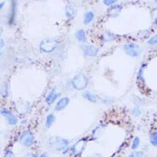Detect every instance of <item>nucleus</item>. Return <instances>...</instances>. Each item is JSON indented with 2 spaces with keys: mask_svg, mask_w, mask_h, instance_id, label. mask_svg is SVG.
Listing matches in <instances>:
<instances>
[{
  "mask_svg": "<svg viewBox=\"0 0 157 157\" xmlns=\"http://www.w3.org/2000/svg\"><path fill=\"white\" fill-rule=\"evenodd\" d=\"M123 10V6L121 4H114L113 6H111L110 8L107 10V14L110 17H119V15Z\"/></svg>",
  "mask_w": 157,
  "mask_h": 157,
  "instance_id": "9d476101",
  "label": "nucleus"
},
{
  "mask_svg": "<svg viewBox=\"0 0 157 157\" xmlns=\"http://www.w3.org/2000/svg\"><path fill=\"white\" fill-rule=\"evenodd\" d=\"M4 47V40L3 38H1V48H3Z\"/></svg>",
  "mask_w": 157,
  "mask_h": 157,
  "instance_id": "2f4dec72",
  "label": "nucleus"
},
{
  "mask_svg": "<svg viewBox=\"0 0 157 157\" xmlns=\"http://www.w3.org/2000/svg\"><path fill=\"white\" fill-rule=\"evenodd\" d=\"M4 157H15V154L13 153V151L11 150H7V151H5Z\"/></svg>",
  "mask_w": 157,
  "mask_h": 157,
  "instance_id": "cd10ccee",
  "label": "nucleus"
},
{
  "mask_svg": "<svg viewBox=\"0 0 157 157\" xmlns=\"http://www.w3.org/2000/svg\"><path fill=\"white\" fill-rule=\"evenodd\" d=\"M123 47L126 54L130 57L137 58L140 56L142 49H141L140 46H138L136 43H127V44H124Z\"/></svg>",
  "mask_w": 157,
  "mask_h": 157,
  "instance_id": "20e7f679",
  "label": "nucleus"
},
{
  "mask_svg": "<svg viewBox=\"0 0 157 157\" xmlns=\"http://www.w3.org/2000/svg\"><path fill=\"white\" fill-rule=\"evenodd\" d=\"M1 114L4 116V117H6V118H8L10 115H11V112L10 111H9L8 109H5V108H3L2 110H1Z\"/></svg>",
  "mask_w": 157,
  "mask_h": 157,
  "instance_id": "a878e982",
  "label": "nucleus"
},
{
  "mask_svg": "<svg viewBox=\"0 0 157 157\" xmlns=\"http://www.w3.org/2000/svg\"><path fill=\"white\" fill-rule=\"evenodd\" d=\"M89 80L87 77L82 73H77L71 79V85L76 90H83L88 86Z\"/></svg>",
  "mask_w": 157,
  "mask_h": 157,
  "instance_id": "f03ea898",
  "label": "nucleus"
},
{
  "mask_svg": "<svg viewBox=\"0 0 157 157\" xmlns=\"http://www.w3.org/2000/svg\"><path fill=\"white\" fill-rule=\"evenodd\" d=\"M58 40L55 38H46L41 40L40 44V49L44 52H52L58 47Z\"/></svg>",
  "mask_w": 157,
  "mask_h": 157,
  "instance_id": "7ed1b4c3",
  "label": "nucleus"
},
{
  "mask_svg": "<svg viewBox=\"0 0 157 157\" xmlns=\"http://www.w3.org/2000/svg\"><path fill=\"white\" fill-rule=\"evenodd\" d=\"M94 18V13L91 10H89L84 14V17H83V23L85 25H88L89 24L91 21H93Z\"/></svg>",
  "mask_w": 157,
  "mask_h": 157,
  "instance_id": "dca6fc26",
  "label": "nucleus"
},
{
  "mask_svg": "<svg viewBox=\"0 0 157 157\" xmlns=\"http://www.w3.org/2000/svg\"><path fill=\"white\" fill-rule=\"evenodd\" d=\"M23 157H36L35 154L32 153V152H29V153H26Z\"/></svg>",
  "mask_w": 157,
  "mask_h": 157,
  "instance_id": "c85d7f7f",
  "label": "nucleus"
},
{
  "mask_svg": "<svg viewBox=\"0 0 157 157\" xmlns=\"http://www.w3.org/2000/svg\"><path fill=\"white\" fill-rule=\"evenodd\" d=\"M156 3H157V1H156Z\"/></svg>",
  "mask_w": 157,
  "mask_h": 157,
  "instance_id": "72a5a7b5",
  "label": "nucleus"
},
{
  "mask_svg": "<svg viewBox=\"0 0 157 157\" xmlns=\"http://www.w3.org/2000/svg\"><path fill=\"white\" fill-rule=\"evenodd\" d=\"M82 96L87 100V101H89L90 102H95L97 101V97H96V95L94 94L91 93V92H89V91H85L82 94Z\"/></svg>",
  "mask_w": 157,
  "mask_h": 157,
  "instance_id": "f3484780",
  "label": "nucleus"
},
{
  "mask_svg": "<svg viewBox=\"0 0 157 157\" xmlns=\"http://www.w3.org/2000/svg\"><path fill=\"white\" fill-rule=\"evenodd\" d=\"M129 157H146V154L144 151H133L129 155Z\"/></svg>",
  "mask_w": 157,
  "mask_h": 157,
  "instance_id": "4be33fe9",
  "label": "nucleus"
},
{
  "mask_svg": "<svg viewBox=\"0 0 157 157\" xmlns=\"http://www.w3.org/2000/svg\"><path fill=\"white\" fill-rule=\"evenodd\" d=\"M149 141H150V144L153 145L154 147H157V132H153L150 134Z\"/></svg>",
  "mask_w": 157,
  "mask_h": 157,
  "instance_id": "aec40b11",
  "label": "nucleus"
},
{
  "mask_svg": "<svg viewBox=\"0 0 157 157\" xmlns=\"http://www.w3.org/2000/svg\"><path fill=\"white\" fill-rule=\"evenodd\" d=\"M106 125L105 124H98L97 126L94 129L93 132H92L91 138L94 141H96L97 139H99V138L103 135V132L106 130Z\"/></svg>",
  "mask_w": 157,
  "mask_h": 157,
  "instance_id": "6e6552de",
  "label": "nucleus"
},
{
  "mask_svg": "<svg viewBox=\"0 0 157 157\" xmlns=\"http://www.w3.org/2000/svg\"><path fill=\"white\" fill-rule=\"evenodd\" d=\"M70 103V99L68 97H63L60 99L59 101L57 102L56 106H54L55 111H62L64 110L66 106H68Z\"/></svg>",
  "mask_w": 157,
  "mask_h": 157,
  "instance_id": "9b49d317",
  "label": "nucleus"
},
{
  "mask_svg": "<svg viewBox=\"0 0 157 157\" xmlns=\"http://www.w3.org/2000/svg\"><path fill=\"white\" fill-rule=\"evenodd\" d=\"M76 13H77V9H76V7H75L73 4H69L65 6L64 14H65L66 17H68V18H72V17H75Z\"/></svg>",
  "mask_w": 157,
  "mask_h": 157,
  "instance_id": "ddd939ff",
  "label": "nucleus"
},
{
  "mask_svg": "<svg viewBox=\"0 0 157 157\" xmlns=\"http://www.w3.org/2000/svg\"><path fill=\"white\" fill-rule=\"evenodd\" d=\"M104 38L106 40V41H111L115 39V34H113L112 32H109V31H106V34L104 35Z\"/></svg>",
  "mask_w": 157,
  "mask_h": 157,
  "instance_id": "5701e85b",
  "label": "nucleus"
},
{
  "mask_svg": "<svg viewBox=\"0 0 157 157\" xmlns=\"http://www.w3.org/2000/svg\"><path fill=\"white\" fill-rule=\"evenodd\" d=\"M7 122H8L9 124H10V125H15V124H17V122H18V120H17V118L15 116V115H10L8 118H7Z\"/></svg>",
  "mask_w": 157,
  "mask_h": 157,
  "instance_id": "412c9836",
  "label": "nucleus"
},
{
  "mask_svg": "<svg viewBox=\"0 0 157 157\" xmlns=\"http://www.w3.org/2000/svg\"><path fill=\"white\" fill-rule=\"evenodd\" d=\"M17 4L16 1H12L11 2V6H10V10L9 11V17H8V23L9 25H13L14 22L16 21L17 18Z\"/></svg>",
  "mask_w": 157,
  "mask_h": 157,
  "instance_id": "0eeeda50",
  "label": "nucleus"
},
{
  "mask_svg": "<svg viewBox=\"0 0 157 157\" xmlns=\"http://www.w3.org/2000/svg\"><path fill=\"white\" fill-rule=\"evenodd\" d=\"M89 157H102L101 155H100V154H94L92 155H90Z\"/></svg>",
  "mask_w": 157,
  "mask_h": 157,
  "instance_id": "c756f323",
  "label": "nucleus"
},
{
  "mask_svg": "<svg viewBox=\"0 0 157 157\" xmlns=\"http://www.w3.org/2000/svg\"><path fill=\"white\" fill-rule=\"evenodd\" d=\"M55 115L53 113H49L47 115V118H46V121H45V127L47 129L51 128V126L53 124V123L55 122Z\"/></svg>",
  "mask_w": 157,
  "mask_h": 157,
  "instance_id": "2eb2a0df",
  "label": "nucleus"
},
{
  "mask_svg": "<svg viewBox=\"0 0 157 157\" xmlns=\"http://www.w3.org/2000/svg\"><path fill=\"white\" fill-rule=\"evenodd\" d=\"M48 144L50 146V148L54 149L56 151L64 152L65 149H69L70 142L62 136H52L49 138Z\"/></svg>",
  "mask_w": 157,
  "mask_h": 157,
  "instance_id": "f257e3e1",
  "label": "nucleus"
},
{
  "mask_svg": "<svg viewBox=\"0 0 157 157\" xmlns=\"http://www.w3.org/2000/svg\"><path fill=\"white\" fill-rule=\"evenodd\" d=\"M86 144H87V139L86 138H82L79 141H77L75 144L70 149V151L73 155H81L84 151L86 149Z\"/></svg>",
  "mask_w": 157,
  "mask_h": 157,
  "instance_id": "423d86ee",
  "label": "nucleus"
},
{
  "mask_svg": "<svg viewBox=\"0 0 157 157\" xmlns=\"http://www.w3.org/2000/svg\"><path fill=\"white\" fill-rule=\"evenodd\" d=\"M132 114L134 117H138V116H140L142 114V110H141L138 106H135L132 110Z\"/></svg>",
  "mask_w": 157,
  "mask_h": 157,
  "instance_id": "b1692460",
  "label": "nucleus"
},
{
  "mask_svg": "<svg viewBox=\"0 0 157 157\" xmlns=\"http://www.w3.org/2000/svg\"><path fill=\"white\" fill-rule=\"evenodd\" d=\"M4 5V2H1V5H0V9H2L3 8V6Z\"/></svg>",
  "mask_w": 157,
  "mask_h": 157,
  "instance_id": "473e14b6",
  "label": "nucleus"
},
{
  "mask_svg": "<svg viewBox=\"0 0 157 157\" xmlns=\"http://www.w3.org/2000/svg\"><path fill=\"white\" fill-rule=\"evenodd\" d=\"M75 37L79 42L84 43L87 40V34H86L85 30L83 29L77 30V32L75 33Z\"/></svg>",
  "mask_w": 157,
  "mask_h": 157,
  "instance_id": "4468645a",
  "label": "nucleus"
},
{
  "mask_svg": "<svg viewBox=\"0 0 157 157\" xmlns=\"http://www.w3.org/2000/svg\"><path fill=\"white\" fill-rule=\"evenodd\" d=\"M19 142L21 143V145L25 146L27 148H30L34 144L35 138L34 134L30 131H25L21 133V135L19 137Z\"/></svg>",
  "mask_w": 157,
  "mask_h": 157,
  "instance_id": "39448f33",
  "label": "nucleus"
},
{
  "mask_svg": "<svg viewBox=\"0 0 157 157\" xmlns=\"http://www.w3.org/2000/svg\"><path fill=\"white\" fill-rule=\"evenodd\" d=\"M146 67V64H143V65L141 66V68L139 69V71H138V74H137V79L140 81V82H142L143 83H144L145 81H144V68Z\"/></svg>",
  "mask_w": 157,
  "mask_h": 157,
  "instance_id": "a211bd4d",
  "label": "nucleus"
},
{
  "mask_svg": "<svg viewBox=\"0 0 157 157\" xmlns=\"http://www.w3.org/2000/svg\"><path fill=\"white\" fill-rule=\"evenodd\" d=\"M140 138L138 137V136H135L134 137V139L132 141V149L133 150H136V149H138V147H139V145H140Z\"/></svg>",
  "mask_w": 157,
  "mask_h": 157,
  "instance_id": "6ab92c4d",
  "label": "nucleus"
},
{
  "mask_svg": "<svg viewBox=\"0 0 157 157\" xmlns=\"http://www.w3.org/2000/svg\"><path fill=\"white\" fill-rule=\"evenodd\" d=\"M103 3L107 6H113V5H114L115 3H117V1L116 0H104Z\"/></svg>",
  "mask_w": 157,
  "mask_h": 157,
  "instance_id": "bb28decb",
  "label": "nucleus"
},
{
  "mask_svg": "<svg viewBox=\"0 0 157 157\" xmlns=\"http://www.w3.org/2000/svg\"><path fill=\"white\" fill-rule=\"evenodd\" d=\"M148 44L149 45H156L157 44V35H154L153 37L149 39L148 40Z\"/></svg>",
  "mask_w": 157,
  "mask_h": 157,
  "instance_id": "393cba45",
  "label": "nucleus"
},
{
  "mask_svg": "<svg viewBox=\"0 0 157 157\" xmlns=\"http://www.w3.org/2000/svg\"><path fill=\"white\" fill-rule=\"evenodd\" d=\"M99 52V48L94 45H87L83 48V53L85 56L89 57V58H93L97 55Z\"/></svg>",
  "mask_w": 157,
  "mask_h": 157,
  "instance_id": "1a4fd4ad",
  "label": "nucleus"
},
{
  "mask_svg": "<svg viewBox=\"0 0 157 157\" xmlns=\"http://www.w3.org/2000/svg\"><path fill=\"white\" fill-rule=\"evenodd\" d=\"M59 94L58 93L55 89H52L51 91L49 92V94H47V97H46V102H47V104H48V105L52 104L53 102L56 101V100L59 98Z\"/></svg>",
  "mask_w": 157,
  "mask_h": 157,
  "instance_id": "f8f14e48",
  "label": "nucleus"
},
{
  "mask_svg": "<svg viewBox=\"0 0 157 157\" xmlns=\"http://www.w3.org/2000/svg\"><path fill=\"white\" fill-rule=\"evenodd\" d=\"M39 157H48V154L43 153V154H41V155H40Z\"/></svg>",
  "mask_w": 157,
  "mask_h": 157,
  "instance_id": "7c9ffc66",
  "label": "nucleus"
}]
</instances>
